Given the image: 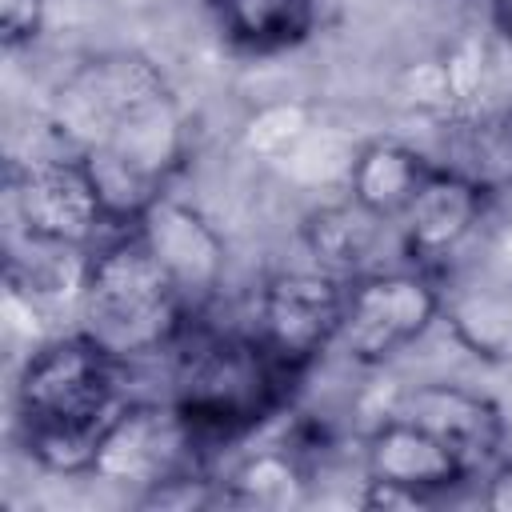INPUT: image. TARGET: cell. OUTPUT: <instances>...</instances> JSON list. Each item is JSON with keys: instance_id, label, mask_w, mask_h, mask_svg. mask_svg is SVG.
<instances>
[{"instance_id": "obj_17", "label": "cell", "mask_w": 512, "mask_h": 512, "mask_svg": "<svg viewBox=\"0 0 512 512\" xmlns=\"http://www.w3.org/2000/svg\"><path fill=\"white\" fill-rule=\"evenodd\" d=\"M308 132H312L308 108H300V104H268V108H260L248 120L244 140H248L252 152L272 156V160H284Z\"/></svg>"}, {"instance_id": "obj_12", "label": "cell", "mask_w": 512, "mask_h": 512, "mask_svg": "<svg viewBox=\"0 0 512 512\" xmlns=\"http://www.w3.org/2000/svg\"><path fill=\"white\" fill-rule=\"evenodd\" d=\"M364 476L416 488L432 500L468 480V472L452 456V448L440 436H432L424 424H416L400 412H392L388 420H380L368 432V440H364Z\"/></svg>"}, {"instance_id": "obj_16", "label": "cell", "mask_w": 512, "mask_h": 512, "mask_svg": "<svg viewBox=\"0 0 512 512\" xmlns=\"http://www.w3.org/2000/svg\"><path fill=\"white\" fill-rule=\"evenodd\" d=\"M308 460L304 448L292 440L252 448L220 476V504L228 508H256V512H284L308 500Z\"/></svg>"}, {"instance_id": "obj_14", "label": "cell", "mask_w": 512, "mask_h": 512, "mask_svg": "<svg viewBox=\"0 0 512 512\" xmlns=\"http://www.w3.org/2000/svg\"><path fill=\"white\" fill-rule=\"evenodd\" d=\"M392 220H380L376 212H368L364 204H356L348 192L344 200L336 204H320L304 216L300 224V240L312 256L316 268L340 276V280H356L368 268V260L376 256L380 240H384V228Z\"/></svg>"}, {"instance_id": "obj_7", "label": "cell", "mask_w": 512, "mask_h": 512, "mask_svg": "<svg viewBox=\"0 0 512 512\" xmlns=\"http://www.w3.org/2000/svg\"><path fill=\"white\" fill-rule=\"evenodd\" d=\"M200 456L204 448L172 400H124L96 440L88 476L144 496L164 480L200 468Z\"/></svg>"}, {"instance_id": "obj_20", "label": "cell", "mask_w": 512, "mask_h": 512, "mask_svg": "<svg viewBox=\"0 0 512 512\" xmlns=\"http://www.w3.org/2000/svg\"><path fill=\"white\" fill-rule=\"evenodd\" d=\"M484 508L492 512H512V452H500V460L484 472Z\"/></svg>"}, {"instance_id": "obj_18", "label": "cell", "mask_w": 512, "mask_h": 512, "mask_svg": "<svg viewBox=\"0 0 512 512\" xmlns=\"http://www.w3.org/2000/svg\"><path fill=\"white\" fill-rule=\"evenodd\" d=\"M48 16V0H0V40L4 48H24L40 36Z\"/></svg>"}, {"instance_id": "obj_6", "label": "cell", "mask_w": 512, "mask_h": 512, "mask_svg": "<svg viewBox=\"0 0 512 512\" xmlns=\"http://www.w3.org/2000/svg\"><path fill=\"white\" fill-rule=\"evenodd\" d=\"M8 188L24 236L40 248L92 252L112 228L100 188L80 152L20 160L12 164Z\"/></svg>"}, {"instance_id": "obj_19", "label": "cell", "mask_w": 512, "mask_h": 512, "mask_svg": "<svg viewBox=\"0 0 512 512\" xmlns=\"http://www.w3.org/2000/svg\"><path fill=\"white\" fill-rule=\"evenodd\" d=\"M360 504L372 508V512H392V508H424V504H432V496H424V492H416V488H404V484H392V480H372V476H364Z\"/></svg>"}, {"instance_id": "obj_9", "label": "cell", "mask_w": 512, "mask_h": 512, "mask_svg": "<svg viewBox=\"0 0 512 512\" xmlns=\"http://www.w3.org/2000/svg\"><path fill=\"white\" fill-rule=\"evenodd\" d=\"M132 228L160 260V268L172 276V284L180 288L192 312L220 292L228 272V244L200 208L164 192Z\"/></svg>"}, {"instance_id": "obj_13", "label": "cell", "mask_w": 512, "mask_h": 512, "mask_svg": "<svg viewBox=\"0 0 512 512\" xmlns=\"http://www.w3.org/2000/svg\"><path fill=\"white\" fill-rule=\"evenodd\" d=\"M432 168H436V160H428L420 148H412L396 136H372V140L356 144L344 188L356 204H364L380 220H396L408 208V200L420 192V184L428 180Z\"/></svg>"}, {"instance_id": "obj_8", "label": "cell", "mask_w": 512, "mask_h": 512, "mask_svg": "<svg viewBox=\"0 0 512 512\" xmlns=\"http://www.w3.org/2000/svg\"><path fill=\"white\" fill-rule=\"evenodd\" d=\"M348 280L324 268H284L264 280L256 300V336L292 372H308L340 336Z\"/></svg>"}, {"instance_id": "obj_5", "label": "cell", "mask_w": 512, "mask_h": 512, "mask_svg": "<svg viewBox=\"0 0 512 512\" xmlns=\"http://www.w3.org/2000/svg\"><path fill=\"white\" fill-rule=\"evenodd\" d=\"M440 312L444 296L428 268H376L348 280L336 344L352 364L376 368L424 340Z\"/></svg>"}, {"instance_id": "obj_4", "label": "cell", "mask_w": 512, "mask_h": 512, "mask_svg": "<svg viewBox=\"0 0 512 512\" xmlns=\"http://www.w3.org/2000/svg\"><path fill=\"white\" fill-rule=\"evenodd\" d=\"M124 360L84 328L32 348L16 376V428H84L100 432L124 404Z\"/></svg>"}, {"instance_id": "obj_2", "label": "cell", "mask_w": 512, "mask_h": 512, "mask_svg": "<svg viewBox=\"0 0 512 512\" xmlns=\"http://www.w3.org/2000/svg\"><path fill=\"white\" fill-rule=\"evenodd\" d=\"M76 312L80 328L124 364L176 348L192 320L188 300L136 228L104 236L84 256Z\"/></svg>"}, {"instance_id": "obj_1", "label": "cell", "mask_w": 512, "mask_h": 512, "mask_svg": "<svg viewBox=\"0 0 512 512\" xmlns=\"http://www.w3.org/2000/svg\"><path fill=\"white\" fill-rule=\"evenodd\" d=\"M52 116L84 156L112 228H132L184 168V108L164 72L140 52L84 60L60 84Z\"/></svg>"}, {"instance_id": "obj_10", "label": "cell", "mask_w": 512, "mask_h": 512, "mask_svg": "<svg viewBox=\"0 0 512 512\" xmlns=\"http://www.w3.org/2000/svg\"><path fill=\"white\" fill-rule=\"evenodd\" d=\"M488 188L476 180L452 172V168H432L420 192L408 200V208L392 220L400 252L412 268H432L448 256H456L468 236L480 228L488 212Z\"/></svg>"}, {"instance_id": "obj_11", "label": "cell", "mask_w": 512, "mask_h": 512, "mask_svg": "<svg viewBox=\"0 0 512 512\" xmlns=\"http://www.w3.org/2000/svg\"><path fill=\"white\" fill-rule=\"evenodd\" d=\"M396 412L424 424L432 436H440L452 448V456L464 464L468 480L488 472L504 452V412L484 392L436 380V384L408 388Z\"/></svg>"}, {"instance_id": "obj_15", "label": "cell", "mask_w": 512, "mask_h": 512, "mask_svg": "<svg viewBox=\"0 0 512 512\" xmlns=\"http://www.w3.org/2000/svg\"><path fill=\"white\" fill-rule=\"evenodd\" d=\"M220 36L248 56H280L316 32V0H204Z\"/></svg>"}, {"instance_id": "obj_3", "label": "cell", "mask_w": 512, "mask_h": 512, "mask_svg": "<svg viewBox=\"0 0 512 512\" xmlns=\"http://www.w3.org/2000/svg\"><path fill=\"white\" fill-rule=\"evenodd\" d=\"M176 348L172 404L184 412L204 452L260 428L288 404L300 380L256 332H184Z\"/></svg>"}, {"instance_id": "obj_21", "label": "cell", "mask_w": 512, "mask_h": 512, "mask_svg": "<svg viewBox=\"0 0 512 512\" xmlns=\"http://www.w3.org/2000/svg\"><path fill=\"white\" fill-rule=\"evenodd\" d=\"M492 24L512 40V0H492Z\"/></svg>"}, {"instance_id": "obj_22", "label": "cell", "mask_w": 512, "mask_h": 512, "mask_svg": "<svg viewBox=\"0 0 512 512\" xmlns=\"http://www.w3.org/2000/svg\"><path fill=\"white\" fill-rule=\"evenodd\" d=\"M504 120H508V132H512V108H508V112H504Z\"/></svg>"}]
</instances>
